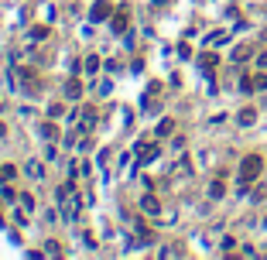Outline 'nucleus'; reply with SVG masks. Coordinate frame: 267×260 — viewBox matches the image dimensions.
Instances as JSON below:
<instances>
[{"mask_svg": "<svg viewBox=\"0 0 267 260\" xmlns=\"http://www.w3.org/2000/svg\"><path fill=\"white\" fill-rule=\"evenodd\" d=\"M261 171H264V158H261V154H247V158L240 161V185H250Z\"/></svg>", "mask_w": 267, "mask_h": 260, "instance_id": "nucleus-1", "label": "nucleus"}, {"mask_svg": "<svg viewBox=\"0 0 267 260\" xmlns=\"http://www.w3.org/2000/svg\"><path fill=\"white\" fill-rule=\"evenodd\" d=\"M137 158H140V161H154V158H158V144H140V147H137Z\"/></svg>", "mask_w": 267, "mask_h": 260, "instance_id": "nucleus-2", "label": "nucleus"}, {"mask_svg": "<svg viewBox=\"0 0 267 260\" xmlns=\"http://www.w3.org/2000/svg\"><path fill=\"white\" fill-rule=\"evenodd\" d=\"M79 96H82V82H75V79L66 82V99H79Z\"/></svg>", "mask_w": 267, "mask_h": 260, "instance_id": "nucleus-3", "label": "nucleus"}, {"mask_svg": "<svg viewBox=\"0 0 267 260\" xmlns=\"http://www.w3.org/2000/svg\"><path fill=\"white\" fill-rule=\"evenodd\" d=\"M103 17H110V3H96L89 14V21H103Z\"/></svg>", "mask_w": 267, "mask_h": 260, "instance_id": "nucleus-4", "label": "nucleus"}, {"mask_svg": "<svg viewBox=\"0 0 267 260\" xmlns=\"http://www.w3.org/2000/svg\"><path fill=\"white\" fill-rule=\"evenodd\" d=\"M110 28H113L117 34H124V31H127V10H120V14L113 17V24H110Z\"/></svg>", "mask_w": 267, "mask_h": 260, "instance_id": "nucleus-5", "label": "nucleus"}, {"mask_svg": "<svg viewBox=\"0 0 267 260\" xmlns=\"http://www.w3.org/2000/svg\"><path fill=\"white\" fill-rule=\"evenodd\" d=\"M140 205H144V212H151V216H158V212H161V205H158V198H154V195H144V202H140Z\"/></svg>", "mask_w": 267, "mask_h": 260, "instance_id": "nucleus-6", "label": "nucleus"}, {"mask_svg": "<svg viewBox=\"0 0 267 260\" xmlns=\"http://www.w3.org/2000/svg\"><path fill=\"white\" fill-rule=\"evenodd\" d=\"M202 68H205V72L216 68V52H205V55H202Z\"/></svg>", "mask_w": 267, "mask_h": 260, "instance_id": "nucleus-7", "label": "nucleus"}, {"mask_svg": "<svg viewBox=\"0 0 267 260\" xmlns=\"http://www.w3.org/2000/svg\"><path fill=\"white\" fill-rule=\"evenodd\" d=\"M254 120H257V113H254V110H243V113H240V124H243V127H250Z\"/></svg>", "mask_w": 267, "mask_h": 260, "instance_id": "nucleus-8", "label": "nucleus"}, {"mask_svg": "<svg viewBox=\"0 0 267 260\" xmlns=\"http://www.w3.org/2000/svg\"><path fill=\"white\" fill-rule=\"evenodd\" d=\"M250 86H254V89H267V75H264V72H261V75H254V79H250Z\"/></svg>", "mask_w": 267, "mask_h": 260, "instance_id": "nucleus-9", "label": "nucleus"}, {"mask_svg": "<svg viewBox=\"0 0 267 260\" xmlns=\"http://www.w3.org/2000/svg\"><path fill=\"white\" fill-rule=\"evenodd\" d=\"M62 113H66V106H62V103H52V106H48V117H52V120H55V117H62Z\"/></svg>", "mask_w": 267, "mask_h": 260, "instance_id": "nucleus-10", "label": "nucleus"}, {"mask_svg": "<svg viewBox=\"0 0 267 260\" xmlns=\"http://www.w3.org/2000/svg\"><path fill=\"white\" fill-rule=\"evenodd\" d=\"M14 175H17V168H10V164H7V168H0V182H10Z\"/></svg>", "mask_w": 267, "mask_h": 260, "instance_id": "nucleus-11", "label": "nucleus"}, {"mask_svg": "<svg viewBox=\"0 0 267 260\" xmlns=\"http://www.w3.org/2000/svg\"><path fill=\"white\" fill-rule=\"evenodd\" d=\"M96 68H100V59H96V55H89V59H86V72H89V75H93V72H96Z\"/></svg>", "mask_w": 267, "mask_h": 260, "instance_id": "nucleus-12", "label": "nucleus"}, {"mask_svg": "<svg viewBox=\"0 0 267 260\" xmlns=\"http://www.w3.org/2000/svg\"><path fill=\"white\" fill-rule=\"evenodd\" d=\"M171 130H175L171 120H161V124H158V133H161V137H165V133H171Z\"/></svg>", "mask_w": 267, "mask_h": 260, "instance_id": "nucleus-13", "label": "nucleus"}, {"mask_svg": "<svg viewBox=\"0 0 267 260\" xmlns=\"http://www.w3.org/2000/svg\"><path fill=\"white\" fill-rule=\"evenodd\" d=\"M209 195L219 198V195H223V182H212V185H209Z\"/></svg>", "mask_w": 267, "mask_h": 260, "instance_id": "nucleus-14", "label": "nucleus"}, {"mask_svg": "<svg viewBox=\"0 0 267 260\" xmlns=\"http://www.w3.org/2000/svg\"><path fill=\"white\" fill-rule=\"evenodd\" d=\"M41 133H45V137H48V140H52V137H59V130L52 127V124H45V127H41Z\"/></svg>", "mask_w": 267, "mask_h": 260, "instance_id": "nucleus-15", "label": "nucleus"}, {"mask_svg": "<svg viewBox=\"0 0 267 260\" xmlns=\"http://www.w3.org/2000/svg\"><path fill=\"white\" fill-rule=\"evenodd\" d=\"M257 65H261V68H267V52L261 55V59H257Z\"/></svg>", "mask_w": 267, "mask_h": 260, "instance_id": "nucleus-16", "label": "nucleus"}, {"mask_svg": "<svg viewBox=\"0 0 267 260\" xmlns=\"http://www.w3.org/2000/svg\"><path fill=\"white\" fill-rule=\"evenodd\" d=\"M0 137H7V130H3V124H0Z\"/></svg>", "mask_w": 267, "mask_h": 260, "instance_id": "nucleus-17", "label": "nucleus"}]
</instances>
